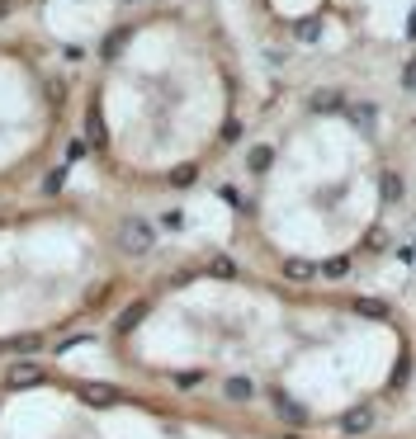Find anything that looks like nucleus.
<instances>
[{"label":"nucleus","mask_w":416,"mask_h":439,"mask_svg":"<svg viewBox=\"0 0 416 439\" xmlns=\"http://www.w3.org/2000/svg\"><path fill=\"white\" fill-rule=\"evenodd\" d=\"M152 241H156V227H152V222H137V217H132V222H123V227H119V246H123L128 256L152 251Z\"/></svg>","instance_id":"obj_1"},{"label":"nucleus","mask_w":416,"mask_h":439,"mask_svg":"<svg viewBox=\"0 0 416 439\" xmlns=\"http://www.w3.org/2000/svg\"><path fill=\"white\" fill-rule=\"evenodd\" d=\"M340 430H345V435H364V430H374V411H369V406L345 411V415H340Z\"/></svg>","instance_id":"obj_2"},{"label":"nucleus","mask_w":416,"mask_h":439,"mask_svg":"<svg viewBox=\"0 0 416 439\" xmlns=\"http://www.w3.org/2000/svg\"><path fill=\"white\" fill-rule=\"evenodd\" d=\"M270 402H275V411H279V420H288V425H303V420H308V411H303L298 402H288L284 392H270Z\"/></svg>","instance_id":"obj_3"},{"label":"nucleus","mask_w":416,"mask_h":439,"mask_svg":"<svg viewBox=\"0 0 416 439\" xmlns=\"http://www.w3.org/2000/svg\"><path fill=\"white\" fill-rule=\"evenodd\" d=\"M312 109H317V114H327V109H345V95H340V90H317V95H312Z\"/></svg>","instance_id":"obj_4"},{"label":"nucleus","mask_w":416,"mask_h":439,"mask_svg":"<svg viewBox=\"0 0 416 439\" xmlns=\"http://www.w3.org/2000/svg\"><path fill=\"white\" fill-rule=\"evenodd\" d=\"M38 378H43V373H38L33 364H15V368H10V383H15V388H28V383H38Z\"/></svg>","instance_id":"obj_5"},{"label":"nucleus","mask_w":416,"mask_h":439,"mask_svg":"<svg viewBox=\"0 0 416 439\" xmlns=\"http://www.w3.org/2000/svg\"><path fill=\"white\" fill-rule=\"evenodd\" d=\"M85 402H90V406H114L119 392H114V388H85Z\"/></svg>","instance_id":"obj_6"},{"label":"nucleus","mask_w":416,"mask_h":439,"mask_svg":"<svg viewBox=\"0 0 416 439\" xmlns=\"http://www.w3.org/2000/svg\"><path fill=\"white\" fill-rule=\"evenodd\" d=\"M251 383H246V378H227V397H232V402H251Z\"/></svg>","instance_id":"obj_7"},{"label":"nucleus","mask_w":416,"mask_h":439,"mask_svg":"<svg viewBox=\"0 0 416 439\" xmlns=\"http://www.w3.org/2000/svg\"><path fill=\"white\" fill-rule=\"evenodd\" d=\"M142 316H147V307H142V303H137V307H128L123 316H119V331H132V326H137Z\"/></svg>","instance_id":"obj_8"},{"label":"nucleus","mask_w":416,"mask_h":439,"mask_svg":"<svg viewBox=\"0 0 416 439\" xmlns=\"http://www.w3.org/2000/svg\"><path fill=\"white\" fill-rule=\"evenodd\" d=\"M345 269H350V260H345V256H336V260H327V265H322V274H327V279H340Z\"/></svg>","instance_id":"obj_9"},{"label":"nucleus","mask_w":416,"mask_h":439,"mask_svg":"<svg viewBox=\"0 0 416 439\" xmlns=\"http://www.w3.org/2000/svg\"><path fill=\"white\" fill-rule=\"evenodd\" d=\"M284 274H288V279H312V265H303V260H288Z\"/></svg>","instance_id":"obj_10"},{"label":"nucleus","mask_w":416,"mask_h":439,"mask_svg":"<svg viewBox=\"0 0 416 439\" xmlns=\"http://www.w3.org/2000/svg\"><path fill=\"white\" fill-rule=\"evenodd\" d=\"M383 189H388V199H402V180H397V175H388V180H383Z\"/></svg>","instance_id":"obj_11"}]
</instances>
